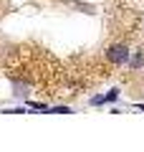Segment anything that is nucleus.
<instances>
[{
	"label": "nucleus",
	"mask_w": 144,
	"mask_h": 152,
	"mask_svg": "<svg viewBox=\"0 0 144 152\" xmlns=\"http://www.w3.org/2000/svg\"><path fill=\"white\" fill-rule=\"evenodd\" d=\"M106 58L111 61V64H127V61L132 58V51H129L124 43H114V46H109Z\"/></svg>",
	"instance_id": "nucleus-1"
},
{
	"label": "nucleus",
	"mask_w": 144,
	"mask_h": 152,
	"mask_svg": "<svg viewBox=\"0 0 144 152\" xmlns=\"http://www.w3.org/2000/svg\"><path fill=\"white\" fill-rule=\"evenodd\" d=\"M142 64H144V56H142V51H137V53L132 56V66H134V69H139Z\"/></svg>",
	"instance_id": "nucleus-2"
}]
</instances>
